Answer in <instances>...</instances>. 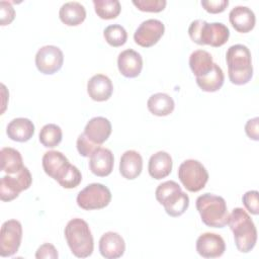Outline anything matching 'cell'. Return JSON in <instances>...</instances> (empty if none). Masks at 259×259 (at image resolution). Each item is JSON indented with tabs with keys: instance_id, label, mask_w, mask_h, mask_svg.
Masks as SVG:
<instances>
[{
	"instance_id": "1",
	"label": "cell",
	"mask_w": 259,
	"mask_h": 259,
	"mask_svg": "<svg viewBox=\"0 0 259 259\" xmlns=\"http://www.w3.org/2000/svg\"><path fill=\"white\" fill-rule=\"evenodd\" d=\"M228 225L234 234L237 249L242 253H248L256 245L257 229L251 217L242 207H236L229 214Z\"/></svg>"
},
{
	"instance_id": "2",
	"label": "cell",
	"mask_w": 259,
	"mask_h": 259,
	"mask_svg": "<svg viewBox=\"0 0 259 259\" xmlns=\"http://www.w3.org/2000/svg\"><path fill=\"white\" fill-rule=\"evenodd\" d=\"M228 75L235 85L247 84L253 76L252 58L250 50L244 45L231 46L226 54Z\"/></svg>"
},
{
	"instance_id": "3",
	"label": "cell",
	"mask_w": 259,
	"mask_h": 259,
	"mask_svg": "<svg viewBox=\"0 0 259 259\" xmlns=\"http://www.w3.org/2000/svg\"><path fill=\"white\" fill-rule=\"evenodd\" d=\"M64 233L72 254L78 258H87L92 254L94 241L87 222L75 218L68 222Z\"/></svg>"
},
{
	"instance_id": "4",
	"label": "cell",
	"mask_w": 259,
	"mask_h": 259,
	"mask_svg": "<svg viewBox=\"0 0 259 259\" xmlns=\"http://www.w3.org/2000/svg\"><path fill=\"white\" fill-rule=\"evenodd\" d=\"M188 34L191 40L199 46L219 48L228 41L230 30L222 22L208 23L205 20L196 19L190 23Z\"/></svg>"
},
{
	"instance_id": "5",
	"label": "cell",
	"mask_w": 259,
	"mask_h": 259,
	"mask_svg": "<svg viewBox=\"0 0 259 259\" xmlns=\"http://www.w3.org/2000/svg\"><path fill=\"white\" fill-rule=\"evenodd\" d=\"M196 208L204 225L211 228H224L228 225L229 211L222 196L204 193L197 197Z\"/></svg>"
},
{
	"instance_id": "6",
	"label": "cell",
	"mask_w": 259,
	"mask_h": 259,
	"mask_svg": "<svg viewBox=\"0 0 259 259\" xmlns=\"http://www.w3.org/2000/svg\"><path fill=\"white\" fill-rule=\"evenodd\" d=\"M156 199L165 208L168 215L177 218L189 206V197L175 181H165L158 185L155 191Z\"/></svg>"
},
{
	"instance_id": "7",
	"label": "cell",
	"mask_w": 259,
	"mask_h": 259,
	"mask_svg": "<svg viewBox=\"0 0 259 259\" xmlns=\"http://www.w3.org/2000/svg\"><path fill=\"white\" fill-rule=\"evenodd\" d=\"M178 178L188 191L197 192L204 188L208 180V172L199 161L189 159L180 164Z\"/></svg>"
},
{
	"instance_id": "8",
	"label": "cell",
	"mask_w": 259,
	"mask_h": 259,
	"mask_svg": "<svg viewBox=\"0 0 259 259\" xmlns=\"http://www.w3.org/2000/svg\"><path fill=\"white\" fill-rule=\"evenodd\" d=\"M111 200L110 190L101 183H91L77 195V204L85 210L101 209Z\"/></svg>"
},
{
	"instance_id": "9",
	"label": "cell",
	"mask_w": 259,
	"mask_h": 259,
	"mask_svg": "<svg viewBox=\"0 0 259 259\" xmlns=\"http://www.w3.org/2000/svg\"><path fill=\"white\" fill-rule=\"evenodd\" d=\"M32 177L27 169L23 166L14 175L8 174L1 178L0 182V198L2 201H11L18 197L19 193L30 187Z\"/></svg>"
},
{
	"instance_id": "10",
	"label": "cell",
	"mask_w": 259,
	"mask_h": 259,
	"mask_svg": "<svg viewBox=\"0 0 259 259\" xmlns=\"http://www.w3.org/2000/svg\"><path fill=\"white\" fill-rule=\"evenodd\" d=\"M22 239V226L17 220L3 223L0 231V256H13L19 249Z\"/></svg>"
},
{
	"instance_id": "11",
	"label": "cell",
	"mask_w": 259,
	"mask_h": 259,
	"mask_svg": "<svg viewBox=\"0 0 259 259\" xmlns=\"http://www.w3.org/2000/svg\"><path fill=\"white\" fill-rule=\"evenodd\" d=\"M63 52L56 46L41 47L35 55V66L45 75L57 73L63 66Z\"/></svg>"
},
{
	"instance_id": "12",
	"label": "cell",
	"mask_w": 259,
	"mask_h": 259,
	"mask_svg": "<svg viewBox=\"0 0 259 259\" xmlns=\"http://www.w3.org/2000/svg\"><path fill=\"white\" fill-rule=\"evenodd\" d=\"M165 25L158 19H147L136 29L134 34L135 42L143 48H151L163 36Z\"/></svg>"
},
{
	"instance_id": "13",
	"label": "cell",
	"mask_w": 259,
	"mask_h": 259,
	"mask_svg": "<svg viewBox=\"0 0 259 259\" xmlns=\"http://www.w3.org/2000/svg\"><path fill=\"white\" fill-rule=\"evenodd\" d=\"M196 251L203 258H218L225 253L226 243L219 234L204 233L196 240Z\"/></svg>"
},
{
	"instance_id": "14",
	"label": "cell",
	"mask_w": 259,
	"mask_h": 259,
	"mask_svg": "<svg viewBox=\"0 0 259 259\" xmlns=\"http://www.w3.org/2000/svg\"><path fill=\"white\" fill-rule=\"evenodd\" d=\"M117 67L122 76L136 78L142 72L143 58L138 52L132 49L124 50L118 55Z\"/></svg>"
},
{
	"instance_id": "15",
	"label": "cell",
	"mask_w": 259,
	"mask_h": 259,
	"mask_svg": "<svg viewBox=\"0 0 259 259\" xmlns=\"http://www.w3.org/2000/svg\"><path fill=\"white\" fill-rule=\"evenodd\" d=\"M125 243L122 237L115 232L103 234L99 240V252L106 259H116L123 255Z\"/></svg>"
},
{
	"instance_id": "16",
	"label": "cell",
	"mask_w": 259,
	"mask_h": 259,
	"mask_svg": "<svg viewBox=\"0 0 259 259\" xmlns=\"http://www.w3.org/2000/svg\"><path fill=\"white\" fill-rule=\"evenodd\" d=\"M87 92L89 97L94 101H106L112 95L113 85L107 76L103 74H96L88 81Z\"/></svg>"
},
{
	"instance_id": "17",
	"label": "cell",
	"mask_w": 259,
	"mask_h": 259,
	"mask_svg": "<svg viewBox=\"0 0 259 259\" xmlns=\"http://www.w3.org/2000/svg\"><path fill=\"white\" fill-rule=\"evenodd\" d=\"M114 158L109 149L98 148L90 157L89 168L98 177L108 176L113 170Z\"/></svg>"
},
{
	"instance_id": "18",
	"label": "cell",
	"mask_w": 259,
	"mask_h": 259,
	"mask_svg": "<svg viewBox=\"0 0 259 259\" xmlns=\"http://www.w3.org/2000/svg\"><path fill=\"white\" fill-rule=\"evenodd\" d=\"M111 131V123L107 118L96 116L87 122L84 134L91 142L100 146L109 138Z\"/></svg>"
},
{
	"instance_id": "19",
	"label": "cell",
	"mask_w": 259,
	"mask_h": 259,
	"mask_svg": "<svg viewBox=\"0 0 259 259\" xmlns=\"http://www.w3.org/2000/svg\"><path fill=\"white\" fill-rule=\"evenodd\" d=\"M229 20L238 32L247 33L254 28L256 17L249 7L236 6L229 13Z\"/></svg>"
},
{
	"instance_id": "20",
	"label": "cell",
	"mask_w": 259,
	"mask_h": 259,
	"mask_svg": "<svg viewBox=\"0 0 259 259\" xmlns=\"http://www.w3.org/2000/svg\"><path fill=\"white\" fill-rule=\"evenodd\" d=\"M41 163L46 174L56 181L70 164L68 158L59 151H49L45 153Z\"/></svg>"
},
{
	"instance_id": "21",
	"label": "cell",
	"mask_w": 259,
	"mask_h": 259,
	"mask_svg": "<svg viewBox=\"0 0 259 259\" xmlns=\"http://www.w3.org/2000/svg\"><path fill=\"white\" fill-rule=\"evenodd\" d=\"M143 170L142 156L134 150L125 151L120 158L119 172L127 180L136 179Z\"/></svg>"
},
{
	"instance_id": "22",
	"label": "cell",
	"mask_w": 259,
	"mask_h": 259,
	"mask_svg": "<svg viewBox=\"0 0 259 259\" xmlns=\"http://www.w3.org/2000/svg\"><path fill=\"white\" fill-rule=\"evenodd\" d=\"M172 166L173 162L170 154L164 151H159L150 157L148 171L152 178L160 180L171 173Z\"/></svg>"
},
{
	"instance_id": "23",
	"label": "cell",
	"mask_w": 259,
	"mask_h": 259,
	"mask_svg": "<svg viewBox=\"0 0 259 259\" xmlns=\"http://www.w3.org/2000/svg\"><path fill=\"white\" fill-rule=\"evenodd\" d=\"M8 138L15 142H27L34 134V124L28 118L17 117L12 119L6 128Z\"/></svg>"
},
{
	"instance_id": "24",
	"label": "cell",
	"mask_w": 259,
	"mask_h": 259,
	"mask_svg": "<svg viewBox=\"0 0 259 259\" xmlns=\"http://www.w3.org/2000/svg\"><path fill=\"white\" fill-rule=\"evenodd\" d=\"M59 17L64 24L68 26H77L85 20L86 10L79 2H67L61 6Z\"/></svg>"
},
{
	"instance_id": "25",
	"label": "cell",
	"mask_w": 259,
	"mask_h": 259,
	"mask_svg": "<svg viewBox=\"0 0 259 259\" xmlns=\"http://www.w3.org/2000/svg\"><path fill=\"white\" fill-rule=\"evenodd\" d=\"M149 111L157 116H166L173 112L175 103L173 98L166 93H155L147 101Z\"/></svg>"
},
{
	"instance_id": "26",
	"label": "cell",
	"mask_w": 259,
	"mask_h": 259,
	"mask_svg": "<svg viewBox=\"0 0 259 259\" xmlns=\"http://www.w3.org/2000/svg\"><path fill=\"white\" fill-rule=\"evenodd\" d=\"M225 75L222 68L213 63L212 69L202 77H196V84L204 92L219 91L224 85Z\"/></svg>"
},
{
	"instance_id": "27",
	"label": "cell",
	"mask_w": 259,
	"mask_h": 259,
	"mask_svg": "<svg viewBox=\"0 0 259 259\" xmlns=\"http://www.w3.org/2000/svg\"><path fill=\"white\" fill-rule=\"evenodd\" d=\"M213 66L211 55L204 50H197L191 53L189 57V67L196 77L206 75Z\"/></svg>"
},
{
	"instance_id": "28",
	"label": "cell",
	"mask_w": 259,
	"mask_h": 259,
	"mask_svg": "<svg viewBox=\"0 0 259 259\" xmlns=\"http://www.w3.org/2000/svg\"><path fill=\"white\" fill-rule=\"evenodd\" d=\"M0 156L1 170L7 174H15L23 167L21 154L13 148H2L0 151Z\"/></svg>"
},
{
	"instance_id": "29",
	"label": "cell",
	"mask_w": 259,
	"mask_h": 259,
	"mask_svg": "<svg viewBox=\"0 0 259 259\" xmlns=\"http://www.w3.org/2000/svg\"><path fill=\"white\" fill-rule=\"evenodd\" d=\"M93 5L96 14L105 20L116 18L121 10L117 0H93Z\"/></svg>"
},
{
	"instance_id": "30",
	"label": "cell",
	"mask_w": 259,
	"mask_h": 259,
	"mask_svg": "<svg viewBox=\"0 0 259 259\" xmlns=\"http://www.w3.org/2000/svg\"><path fill=\"white\" fill-rule=\"evenodd\" d=\"M62 130L55 123H48L44 125L39 132V142L46 148L57 147L62 142Z\"/></svg>"
},
{
	"instance_id": "31",
	"label": "cell",
	"mask_w": 259,
	"mask_h": 259,
	"mask_svg": "<svg viewBox=\"0 0 259 259\" xmlns=\"http://www.w3.org/2000/svg\"><path fill=\"white\" fill-rule=\"evenodd\" d=\"M103 36L109 46L117 48L126 42L127 32L123 26L119 24H111L104 29Z\"/></svg>"
},
{
	"instance_id": "32",
	"label": "cell",
	"mask_w": 259,
	"mask_h": 259,
	"mask_svg": "<svg viewBox=\"0 0 259 259\" xmlns=\"http://www.w3.org/2000/svg\"><path fill=\"white\" fill-rule=\"evenodd\" d=\"M82 181V175L79 169L72 165L69 164V166L65 169V171L62 173V175L58 178L57 182L64 188L71 189L77 187Z\"/></svg>"
},
{
	"instance_id": "33",
	"label": "cell",
	"mask_w": 259,
	"mask_h": 259,
	"mask_svg": "<svg viewBox=\"0 0 259 259\" xmlns=\"http://www.w3.org/2000/svg\"><path fill=\"white\" fill-rule=\"evenodd\" d=\"M133 4L143 12H161L165 9V0H133Z\"/></svg>"
},
{
	"instance_id": "34",
	"label": "cell",
	"mask_w": 259,
	"mask_h": 259,
	"mask_svg": "<svg viewBox=\"0 0 259 259\" xmlns=\"http://www.w3.org/2000/svg\"><path fill=\"white\" fill-rule=\"evenodd\" d=\"M77 150L79 152V154L83 157H91L92 154L98 149L100 148L99 145L91 142L86 136L85 134H81L78 139H77Z\"/></svg>"
},
{
	"instance_id": "35",
	"label": "cell",
	"mask_w": 259,
	"mask_h": 259,
	"mask_svg": "<svg viewBox=\"0 0 259 259\" xmlns=\"http://www.w3.org/2000/svg\"><path fill=\"white\" fill-rule=\"evenodd\" d=\"M243 204L246 209L252 213L257 215L259 213V202H258V191L257 190H249L242 197Z\"/></svg>"
},
{
	"instance_id": "36",
	"label": "cell",
	"mask_w": 259,
	"mask_h": 259,
	"mask_svg": "<svg viewBox=\"0 0 259 259\" xmlns=\"http://www.w3.org/2000/svg\"><path fill=\"white\" fill-rule=\"evenodd\" d=\"M15 18V10L10 2L0 1V23L2 26L10 24Z\"/></svg>"
},
{
	"instance_id": "37",
	"label": "cell",
	"mask_w": 259,
	"mask_h": 259,
	"mask_svg": "<svg viewBox=\"0 0 259 259\" xmlns=\"http://www.w3.org/2000/svg\"><path fill=\"white\" fill-rule=\"evenodd\" d=\"M201 6L205 11L211 14L222 13L226 10L229 5L228 0H203L200 2Z\"/></svg>"
},
{
	"instance_id": "38",
	"label": "cell",
	"mask_w": 259,
	"mask_h": 259,
	"mask_svg": "<svg viewBox=\"0 0 259 259\" xmlns=\"http://www.w3.org/2000/svg\"><path fill=\"white\" fill-rule=\"evenodd\" d=\"M59 257L58 251L55 248L54 245L50 243H45L38 247L35 253V258L42 259V258H49V259H57Z\"/></svg>"
},
{
	"instance_id": "39",
	"label": "cell",
	"mask_w": 259,
	"mask_h": 259,
	"mask_svg": "<svg viewBox=\"0 0 259 259\" xmlns=\"http://www.w3.org/2000/svg\"><path fill=\"white\" fill-rule=\"evenodd\" d=\"M258 117H254L252 119H249L245 124V132L246 135L253 141L259 140V133H258Z\"/></svg>"
}]
</instances>
